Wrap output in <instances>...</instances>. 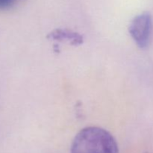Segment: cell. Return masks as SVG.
Masks as SVG:
<instances>
[{
    "mask_svg": "<svg viewBox=\"0 0 153 153\" xmlns=\"http://www.w3.org/2000/svg\"><path fill=\"white\" fill-rule=\"evenodd\" d=\"M71 153H118V146L108 131L99 127H88L76 134Z\"/></svg>",
    "mask_w": 153,
    "mask_h": 153,
    "instance_id": "1",
    "label": "cell"
},
{
    "mask_svg": "<svg viewBox=\"0 0 153 153\" xmlns=\"http://www.w3.org/2000/svg\"><path fill=\"white\" fill-rule=\"evenodd\" d=\"M152 25V16L148 12L137 15L130 23L128 31L140 49H145L149 45Z\"/></svg>",
    "mask_w": 153,
    "mask_h": 153,
    "instance_id": "2",
    "label": "cell"
},
{
    "mask_svg": "<svg viewBox=\"0 0 153 153\" xmlns=\"http://www.w3.org/2000/svg\"><path fill=\"white\" fill-rule=\"evenodd\" d=\"M48 37L60 41L67 40L73 45H79L83 42V38L80 34L68 29H56L49 34Z\"/></svg>",
    "mask_w": 153,
    "mask_h": 153,
    "instance_id": "3",
    "label": "cell"
},
{
    "mask_svg": "<svg viewBox=\"0 0 153 153\" xmlns=\"http://www.w3.org/2000/svg\"><path fill=\"white\" fill-rule=\"evenodd\" d=\"M13 0H0V10L10 7L13 4Z\"/></svg>",
    "mask_w": 153,
    "mask_h": 153,
    "instance_id": "4",
    "label": "cell"
}]
</instances>
